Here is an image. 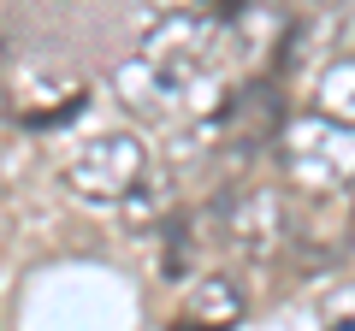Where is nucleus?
I'll return each mask as SVG.
<instances>
[{
  "instance_id": "nucleus-1",
  "label": "nucleus",
  "mask_w": 355,
  "mask_h": 331,
  "mask_svg": "<svg viewBox=\"0 0 355 331\" xmlns=\"http://www.w3.org/2000/svg\"><path fill=\"white\" fill-rule=\"evenodd\" d=\"M284 166L308 195L320 190H349L355 184V125H338L326 113H308L284 136Z\"/></svg>"
},
{
  "instance_id": "nucleus-2",
  "label": "nucleus",
  "mask_w": 355,
  "mask_h": 331,
  "mask_svg": "<svg viewBox=\"0 0 355 331\" xmlns=\"http://www.w3.org/2000/svg\"><path fill=\"white\" fill-rule=\"evenodd\" d=\"M142 172H148V160H142L137 136H89L65 166V184L83 202H130L142 190Z\"/></svg>"
},
{
  "instance_id": "nucleus-3",
  "label": "nucleus",
  "mask_w": 355,
  "mask_h": 331,
  "mask_svg": "<svg viewBox=\"0 0 355 331\" xmlns=\"http://www.w3.org/2000/svg\"><path fill=\"white\" fill-rule=\"evenodd\" d=\"M219 225H225L231 249H243V255H266V249L284 237V202H279V195H237V202H225Z\"/></svg>"
}]
</instances>
